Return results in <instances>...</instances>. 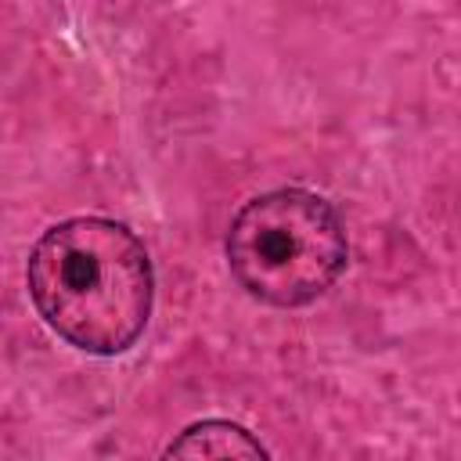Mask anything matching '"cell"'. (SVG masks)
I'll list each match as a JSON object with an SVG mask.
<instances>
[{
    "label": "cell",
    "mask_w": 461,
    "mask_h": 461,
    "mask_svg": "<svg viewBox=\"0 0 461 461\" xmlns=\"http://www.w3.org/2000/svg\"><path fill=\"white\" fill-rule=\"evenodd\" d=\"M25 285L40 321L90 357L126 353L155 303L144 241L108 216H68L47 227L25 259Z\"/></svg>",
    "instance_id": "1"
},
{
    "label": "cell",
    "mask_w": 461,
    "mask_h": 461,
    "mask_svg": "<svg viewBox=\"0 0 461 461\" xmlns=\"http://www.w3.org/2000/svg\"><path fill=\"white\" fill-rule=\"evenodd\" d=\"M223 252L230 277L274 310L310 306L349 263L335 205L306 187H277L249 198L227 227Z\"/></svg>",
    "instance_id": "2"
},
{
    "label": "cell",
    "mask_w": 461,
    "mask_h": 461,
    "mask_svg": "<svg viewBox=\"0 0 461 461\" xmlns=\"http://www.w3.org/2000/svg\"><path fill=\"white\" fill-rule=\"evenodd\" d=\"M166 457H267L270 450L238 421L205 418L166 443Z\"/></svg>",
    "instance_id": "3"
}]
</instances>
